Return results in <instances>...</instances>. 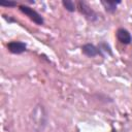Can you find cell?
Here are the masks:
<instances>
[{
	"label": "cell",
	"instance_id": "6da1fadb",
	"mask_svg": "<svg viewBox=\"0 0 132 132\" xmlns=\"http://www.w3.org/2000/svg\"><path fill=\"white\" fill-rule=\"evenodd\" d=\"M20 10H21L25 15H27L32 22H34L35 24H37V25H43L44 20H43V18L41 16V14H39L36 10H34L33 8H31L30 6H27V5H20Z\"/></svg>",
	"mask_w": 132,
	"mask_h": 132
},
{
	"label": "cell",
	"instance_id": "7a4b0ae2",
	"mask_svg": "<svg viewBox=\"0 0 132 132\" xmlns=\"http://www.w3.org/2000/svg\"><path fill=\"white\" fill-rule=\"evenodd\" d=\"M77 6H78V9L80 11V13H82V15L90 22H94L98 19V14L92 9V7H90L86 2H82V1H79L77 3Z\"/></svg>",
	"mask_w": 132,
	"mask_h": 132
},
{
	"label": "cell",
	"instance_id": "3957f363",
	"mask_svg": "<svg viewBox=\"0 0 132 132\" xmlns=\"http://www.w3.org/2000/svg\"><path fill=\"white\" fill-rule=\"evenodd\" d=\"M7 48L11 54L20 55L26 51L27 45L25 42H22V41H10L7 43Z\"/></svg>",
	"mask_w": 132,
	"mask_h": 132
},
{
	"label": "cell",
	"instance_id": "277c9868",
	"mask_svg": "<svg viewBox=\"0 0 132 132\" xmlns=\"http://www.w3.org/2000/svg\"><path fill=\"white\" fill-rule=\"evenodd\" d=\"M81 52L87 56V57H90V58H93V57H96V56H102V53L100 51V48L92 43H86L81 46Z\"/></svg>",
	"mask_w": 132,
	"mask_h": 132
},
{
	"label": "cell",
	"instance_id": "5b68a950",
	"mask_svg": "<svg viewBox=\"0 0 132 132\" xmlns=\"http://www.w3.org/2000/svg\"><path fill=\"white\" fill-rule=\"evenodd\" d=\"M116 35L118 40L123 44H129L132 41V36L130 32L125 28H119L116 32Z\"/></svg>",
	"mask_w": 132,
	"mask_h": 132
},
{
	"label": "cell",
	"instance_id": "8992f818",
	"mask_svg": "<svg viewBox=\"0 0 132 132\" xmlns=\"http://www.w3.org/2000/svg\"><path fill=\"white\" fill-rule=\"evenodd\" d=\"M101 4L104 6V9L107 12L113 13L117 10L118 5L121 4V1H101Z\"/></svg>",
	"mask_w": 132,
	"mask_h": 132
},
{
	"label": "cell",
	"instance_id": "52a82bcc",
	"mask_svg": "<svg viewBox=\"0 0 132 132\" xmlns=\"http://www.w3.org/2000/svg\"><path fill=\"white\" fill-rule=\"evenodd\" d=\"M62 5H63L64 8H65L67 11H69V12H74L75 9H76L75 3H74L73 1H71V0H63V1H62Z\"/></svg>",
	"mask_w": 132,
	"mask_h": 132
},
{
	"label": "cell",
	"instance_id": "ba28073f",
	"mask_svg": "<svg viewBox=\"0 0 132 132\" xmlns=\"http://www.w3.org/2000/svg\"><path fill=\"white\" fill-rule=\"evenodd\" d=\"M99 48H100V51L102 52H106V53H108L109 55H112V52H111V48H110V46L107 44V43H105V42H101L100 44H99V46H98Z\"/></svg>",
	"mask_w": 132,
	"mask_h": 132
},
{
	"label": "cell",
	"instance_id": "9c48e42d",
	"mask_svg": "<svg viewBox=\"0 0 132 132\" xmlns=\"http://www.w3.org/2000/svg\"><path fill=\"white\" fill-rule=\"evenodd\" d=\"M0 5L5 6V7H14L16 6V2L15 1H0Z\"/></svg>",
	"mask_w": 132,
	"mask_h": 132
}]
</instances>
